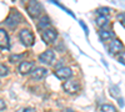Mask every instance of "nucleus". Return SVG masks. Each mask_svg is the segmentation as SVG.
<instances>
[{
	"mask_svg": "<svg viewBox=\"0 0 125 112\" xmlns=\"http://www.w3.org/2000/svg\"><path fill=\"white\" fill-rule=\"evenodd\" d=\"M118 19H119L120 21H121V24H124V14H123V13H121L119 16H118Z\"/></svg>",
	"mask_w": 125,
	"mask_h": 112,
	"instance_id": "21",
	"label": "nucleus"
},
{
	"mask_svg": "<svg viewBox=\"0 0 125 112\" xmlns=\"http://www.w3.org/2000/svg\"><path fill=\"white\" fill-rule=\"evenodd\" d=\"M0 49H3V50H9L10 49L9 35L4 29H0Z\"/></svg>",
	"mask_w": 125,
	"mask_h": 112,
	"instance_id": "8",
	"label": "nucleus"
},
{
	"mask_svg": "<svg viewBox=\"0 0 125 112\" xmlns=\"http://www.w3.org/2000/svg\"><path fill=\"white\" fill-rule=\"evenodd\" d=\"M5 107H6V106H5V102H4L1 98H0V111H4Z\"/></svg>",
	"mask_w": 125,
	"mask_h": 112,
	"instance_id": "20",
	"label": "nucleus"
},
{
	"mask_svg": "<svg viewBox=\"0 0 125 112\" xmlns=\"http://www.w3.org/2000/svg\"><path fill=\"white\" fill-rule=\"evenodd\" d=\"M99 36H100V40L106 41V40H111L114 37V33L110 31V30H101L99 33Z\"/></svg>",
	"mask_w": 125,
	"mask_h": 112,
	"instance_id": "12",
	"label": "nucleus"
},
{
	"mask_svg": "<svg viewBox=\"0 0 125 112\" xmlns=\"http://www.w3.org/2000/svg\"><path fill=\"white\" fill-rule=\"evenodd\" d=\"M109 52L115 55V54H119V52H123V43L118 39H113L110 41V45H109Z\"/></svg>",
	"mask_w": 125,
	"mask_h": 112,
	"instance_id": "6",
	"label": "nucleus"
},
{
	"mask_svg": "<svg viewBox=\"0 0 125 112\" xmlns=\"http://www.w3.org/2000/svg\"><path fill=\"white\" fill-rule=\"evenodd\" d=\"M62 88H64L65 92H68L70 95H74V94H76L78 91L80 90V85H79L78 81H75V80H68L66 82L62 85Z\"/></svg>",
	"mask_w": 125,
	"mask_h": 112,
	"instance_id": "4",
	"label": "nucleus"
},
{
	"mask_svg": "<svg viewBox=\"0 0 125 112\" xmlns=\"http://www.w3.org/2000/svg\"><path fill=\"white\" fill-rule=\"evenodd\" d=\"M108 23H109V20H108V17H106V16H99V17L96 19V24H98L100 27L105 26Z\"/></svg>",
	"mask_w": 125,
	"mask_h": 112,
	"instance_id": "14",
	"label": "nucleus"
},
{
	"mask_svg": "<svg viewBox=\"0 0 125 112\" xmlns=\"http://www.w3.org/2000/svg\"><path fill=\"white\" fill-rule=\"evenodd\" d=\"M33 67H34V64L31 62H29V61H24V62H21L19 65V67H18V71L21 75H26V74H29L31 70H33Z\"/></svg>",
	"mask_w": 125,
	"mask_h": 112,
	"instance_id": "11",
	"label": "nucleus"
},
{
	"mask_svg": "<svg viewBox=\"0 0 125 112\" xmlns=\"http://www.w3.org/2000/svg\"><path fill=\"white\" fill-rule=\"evenodd\" d=\"M16 112H36V111H35V108H33V107H24V108L18 110Z\"/></svg>",
	"mask_w": 125,
	"mask_h": 112,
	"instance_id": "19",
	"label": "nucleus"
},
{
	"mask_svg": "<svg viewBox=\"0 0 125 112\" xmlns=\"http://www.w3.org/2000/svg\"><path fill=\"white\" fill-rule=\"evenodd\" d=\"M98 14L100 16H106V15L110 14V9H108V8H99L98 9Z\"/></svg>",
	"mask_w": 125,
	"mask_h": 112,
	"instance_id": "15",
	"label": "nucleus"
},
{
	"mask_svg": "<svg viewBox=\"0 0 125 112\" xmlns=\"http://www.w3.org/2000/svg\"><path fill=\"white\" fill-rule=\"evenodd\" d=\"M71 75H73V71L70 67H61L55 71V76L60 80H69Z\"/></svg>",
	"mask_w": 125,
	"mask_h": 112,
	"instance_id": "7",
	"label": "nucleus"
},
{
	"mask_svg": "<svg viewBox=\"0 0 125 112\" xmlns=\"http://www.w3.org/2000/svg\"><path fill=\"white\" fill-rule=\"evenodd\" d=\"M9 74V69L3 65V64H0V77H3V76H6Z\"/></svg>",
	"mask_w": 125,
	"mask_h": 112,
	"instance_id": "16",
	"label": "nucleus"
},
{
	"mask_svg": "<svg viewBox=\"0 0 125 112\" xmlns=\"http://www.w3.org/2000/svg\"><path fill=\"white\" fill-rule=\"evenodd\" d=\"M23 57V55H11L9 57L10 62H16V61H20V59Z\"/></svg>",
	"mask_w": 125,
	"mask_h": 112,
	"instance_id": "18",
	"label": "nucleus"
},
{
	"mask_svg": "<svg viewBox=\"0 0 125 112\" xmlns=\"http://www.w3.org/2000/svg\"><path fill=\"white\" fill-rule=\"evenodd\" d=\"M20 19H21V15H20L18 11H14L13 14H10L9 15V17H8V20H6V25H9L10 27H15L18 24H19V21H20Z\"/></svg>",
	"mask_w": 125,
	"mask_h": 112,
	"instance_id": "9",
	"label": "nucleus"
},
{
	"mask_svg": "<svg viewBox=\"0 0 125 112\" xmlns=\"http://www.w3.org/2000/svg\"><path fill=\"white\" fill-rule=\"evenodd\" d=\"M123 59H124V55L121 54V56L119 57V61H120V62H121V64H124V60H123Z\"/></svg>",
	"mask_w": 125,
	"mask_h": 112,
	"instance_id": "22",
	"label": "nucleus"
},
{
	"mask_svg": "<svg viewBox=\"0 0 125 112\" xmlns=\"http://www.w3.org/2000/svg\"><path fill=\"white\" fill-rule=\"evenodd\" d=\"M19 39L20 41H21V44L24 46H33L34 44V34L30 31L29 29H23L20 30V34H19Z\"/></svg>",
	"mask_w": 125,
	"mask_h": 112,
	"instance_id": "1",
	"label": "nucleus"
},
{
	"mask_svg": "<svg viewBox=\"0 0 125 112\" xmlns=\"http://www.w3.org/2000/svg\"><path fill=\"white\" fill-rule=\"evenodd\" d=\"M101 112H118L116 108L114 107L113 105H109V103H104L101 106Z\"/></svg>",
	"mask_w": 125,
	"mask_h": 112,
	"instance_id": "13",
	"label": "nucleus"
},
{
	"mask_svg": "<svg viewBox=\"0 0 125 112\" xmlns=\"http://www.w3.org/2000/svg\"><path fill=\"white\" fill-rule=\"evenodd\" d=\"M46 75H48V71L44 67H35L31 71V77L34 80H43Z\"/></svg>",
	"mask_w": 125,
	"mask_h": 112,
	"instance_id": "10",
	"label": "nucleus"
},
{
	"mask_svg": "<svg viewBox=\"0 0 125 112\" xmlns=\"http://www.w3.org/2000/svg\"><path fill=\"white\" fill-rule=\"evenodd\" d=\"M28 13L31 17H39L41 14V5L38 0H30L28 4Z\"/></svg>",
	"mask_w": 125,
	"mask_h": 112,
	"instance_id": "2",
	"label": "nucleus"
},
{
	"mask_svg": "<svg viewBox=\"0 0 125 112\" xmlns=\"http://www.w3.org/2000/svg\"><path fill=\"white\" fill-rule=\"evenodd\" d=\"M49 24H50V21H49V17H48V16H44L43 19L40 20L39 27H44V26H46V25H49Z\"/></svg>",
	"mask_w": 125,
	"mask_h": 112,
	"instance_id": "17",
	"label": "nucleus"
},
{
	"mask_svg": "<svg viewBox=\"0 0 125 112\" xmlns=\"http://www.w3.org/2000/svg\"><path fill=\"white\" fill-rule=\"evenodd\" d=\"M39 60H40V62H43V64L53 65L54 61H55V54H54L53 50H46V51H44L39 56Z\"/></svg>",
	"mask_w": 125,
	"mask_h": 112,
	"instance_id": "5",
	"label": "nucleus"
},
{
	"mask_svg": "<svg viewBox=\"0 0 125 112\" xmlns=\"http://www.w3.org/2000/svg\"><path fill=\"white\" fill-rule=\"evenodd\" d=\"M41 36H43V40H44L46 44H53V43H55V40H56V37H58V33H56L55 29L48 26L46 29L43 30V34H41Z\"/></svg>",
	"mask_w": 125,
	"mask_h": 112,
	"instance_id": "3",
	"label": "nucleus"
},
{
	"mask_svg": "<svg viewBox=\"0 0 125 112\" xmlns=\"http://www.w3.org/2000/svg\"><path fill=\"white\" fill-rule=\"evenodd\" d=\"M0 85H1V81H0Z\"/></svg>",
	"mask_w": 125,
	"mask_h": 112,
	"instance_id": "23",
	"label": "nucleus"
}]
</instances>
